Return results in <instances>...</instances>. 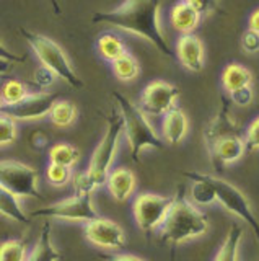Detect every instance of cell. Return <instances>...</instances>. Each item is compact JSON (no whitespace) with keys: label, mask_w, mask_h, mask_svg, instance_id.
<instances>
[{"label":"cell","mask_w":259,"mask_h":261,"mask_svg":"<svg viewBox=\"0 0 259 261\" xmlns=\"http://www.w3.org/2000/svg\"><path fill=\"white\" fill-rule=\"evenodd\" d=\"M160 2L152 0H127V2L118 5L109 12L96 13L92 21L104 23L109 27L124 30L129 33L147 39L155 46L161 54L171 57V47L168 44L163 31L160 27Z\"/></svg>","instance_id":"6da1fadb"},{"label":"cell","mask_w":259,"mask_h":261,"mask_svg":"<svg viewBox=\"0 0 259 261\" xmlns=\"http://www.w3.org/2000/svg\"><path fill=\"white\" fill-rule=\"evenodd\" d=\"M123 133L124 121L119 110L114 106L109 113L106 133H104L100 144L95 147L88 168L82 173L74 175V179H72L77 194H92L100 186L106 185V178L111 171L112 162L116 159V152Z\"/></svg>","instance_id":"7a4b0ae2"},{"label":"cell","mask_w":259,"mask_h":261,"mask_svg":"<svg viewBox=\"0 0 259 261\" xmlns=\"http://www.w3.org/2000/svg\"><path fill=\"white\" fill-rule=\"evenodd\" d=\"M209 230V219L196 204L186 199L180 191L160 228L161 239L168 243H183L204 235Z\"/></svg>","instance_id":"3957f363"},{"label":"cell","mask_w":259,"mask_h":261,"mask_svg":"<svg viewBox=\"0 0 259 261\" xmlns=\"http://www.w3.org/2000/svg\"><path fill=\"white\" fill-rule=\"evenodd\" d=\"M112 98H114L116 108L119 110L124 121V134L129 147H131L132 160L135 163L139 162V155L147 149H163V142L155 133L142 108H139L121 93H112Z\"/></svg>","instance_id":"277c9868"},{"label":"cell","mask_w":259,"mask_h":261,"mask_svg":"<svg viewBox=\"0 0 259 261\" xmlns=\"http://www.w3.org/2000/svg\"><path fill=\"white\" fill-rule=\"evenodd\" d=\"M20 33L26 39L30 47L33 49L35 56L41 62L43 67L51 70L55 77L67 82L70 87L74 88L83 87V82L78 77V73L74 70V67H72L67 54L64 53V49L55 41L49 39L47 36L38 35V33H31L25 28H20Z\"/></svg>","instance_id":"5b68a950"},{"label":"cell","mask_w":259,"mask_h":261,"mask_svg":"<svg viewBox=\"0 0 259 261\" xmlns=\"http://www.w3.org/2000/svg\"><path fill=\"white\" fill-rule=\"evenodd\" d=\"M176 194L161 196L153 193H140L132 201V214L137 222V227L142 232H155L160 230L165 219L171 209Z\"/></svg>","instance_id":"8992f818"},{"label":"cell","mask_w":259,"mask_h":261,"mask_svg":"<svg viewBox=\"0 0 259 261\" xmlns=\"http://www.w3.org/2000/svg\"><path fill=\"white\" fill-rule=\"evenodd\" d=\"M206 176L217 193V202L220 204L223 209L228 211L230 214L237 216L243 222H246L251 230H253V233L256 235L257 243H259V220L256 219L253 209H251L246 196L235 185L225 181L223 178L212 176V175H206Z\"/></svg>","instance_id":"52a82bcc"},{"label":"cell","mask_w":259,"mask_h":261,"mask_svg":"<svg viewBox=\"0 0 259 261\" xmlns=\"http://www.w3.org/2000/svg\"><path fill=\"white\" fill-rule=\"evenodd\" d=\"M33 217L57 219L87 225L93 219L98 217V214H96V209L92 202V194H75L67 199L54 202L51 206L33 211Z\"/></svg>","instance_id":"ba28073f"},{"label":"cell","mask_w":259,"mask_h":261,"mask_svg":"<svg viewBox=\"0 0 259 261\" xmlns=\"http://www.w3.org/2000/svg\"><path fill=\"white\" fill-rule=\"evenodd\" d=\"M0 188L18 198H36L39 196V176L33 167L17 160H2Z\"/></svg>","instance_id":"9c48e42d"},{"label":"cell","mask_w":259,"mask_h":261,"mask_svg":"<svg viewBox=\"0 0 259 261\" xmlns=\"http://www.w3.org/2000/svg\"><path fill=\"white\" fill-rule=\"evenodd\" d=\"M180 98V90L165 80H153L142 90L140 105L142 111L153 116H165L176 108V100Z\"/></svg>","instance_id":"30bf717a"},{"label":"cell","mask_w":259,"mask_h":261,"mask_svg":"<svg viewBox=\"0 0 259 261\" xmlns=\"http://www.w3.org/2000/svg\"><path fill=\"white\" fill-rule=\"evenodd\" d=\"M57 101V95L51 92H33L20 105L12 108H0V113L12 121H39L49 116L52 106Z\"/></svg>","instance_id":"8fae6325"},{"label":"cell","mask_w":259,"mask_h":261,"mask_svg":"<svg viewBox=\"0 0 259 261\" xmlns=\"http://www.w3.org/2000/svg\"><path fill=\"white\" fill-rule=\"evenodd\" d=\"M85 237L95 247L106 250H119L126 245V235L121 225L100 216L85 225Z\"/></svg>","instance_id":"7c38bea8"},{"label":"cell","mask_w":259,"mask_h":261,"mask_svg":"<svg viewBox=\"0 0 259 261\" xmlns=\"http://www.w3.org/2000/svg\"><path fill=\"white\" fill-rule=\"evenodd\" d=\"M207 152L210 155V162L215 168H223L226 165L238 162L246 152L245 139H241L238 134L225 136L218 139L217 142L207 147Z\"/></svg>","instance_id":"4fadbf2b"},{"label":"cell","mask_w":259,"mask_h":261,"mask_svg":"<svg viewBox=\"0 0 259 261\" xmlns=\"http://www.w3.org/2000/svg\"><path fill=\"white\" fill-rule=\"evenodd\" d=\"M214 5H209L206 2H178L169 13V21L171 27L180 31L181 35H191V33L197 28L200 21V15L206 10L209 12Z\"/></svg>","instance_id":"5bb4252c"},{"label":"cell","mask_w":259,"mask_h":261,"mask_svg":"<svg viewBox=\"0 0 259 261\" xmlns=\"http://www.w3.org/2000/svg\"><path fill=\"white\" fill-rule=\"evenodd\" d=\"M176 56L178 61L191 72H200L204 69L206 51L204 44L196 35H181L176 41Z\"/></svg>","instance_id":"9a60e30c"},{"label":"cell","mask_w":259,"mask_h":261,"mask_svg":"<svg viewBox=\"0 0 259 261\" xmlns=\"http://www.w3.org/2000/svg\"><path fill=\"white\" fill-rule=\"evenodd\" d=\"M232 134H238L237 122H235V116L230 113L228 101L222 100V108L218 110V113L206 127V133H204L206 147L212 145L214 142L218 141V139H222L225 136H232Z\"/></svg>","instance_id":"2e32d148"},{"label":"cell","mask_w":259,"mask_h":261,"mask_svg":"<svg viewBox=\"0 0 259 261\" xmlns=\"http://www.w3.org/2000/svg\"><path fill=\"white\" fill-rule=\"evenodd\" d=\"M135 176L131 170L127 168H114L109 171V175L106 178V190L116 201L123 202L127 201L132 196L135 190Z\"/></svg>","instance_id":"e0dca14e"},{"label":"cell","mask_w":259,"mask_h":261,"mask_svg":"<svg viewBox=\"0 0 259 261\" xmlns=\"http://www.w3.org/2000/svg\"><path fill=\"white\" fill-rule=\"evenodd\" d=\"M189 122L186 114L181 110H171L168 114H165L161 119V136L168 144H180L186 133H188Z\"/></svg>","instance_id":"ac0fdd59"},{"label":"cell","mask_w":259,"mask_h":261,"mask_svg":"<svg viewBox=\"0 0 259 261\" xmlns=\"http://www.w3.org/2000/svg\"><path fill=\"white\" fill-rule=\"evenodd\" d=\"M183 175L192 181L191 198L197 207L209 206V204L217 201V193L214 190V186L209 183L206 173H199V171H184Z\"/></svg>","instance_id":"d6986e66"},{"label":"cell","mask_w":259,"mask_h":261,"mask_svg":"<svg viewBox=\"0 0 259 261\" xmlns=\"http://www.w3.org/2000/svg\"><path fill=\"white\" fill-rule=\"evenodd\" d=\"M62 253L54 247L51 240V222H44L39 240L31 250L26 261H61Z\"/></svg>","instance_id":"ffe728a7"},{"label":"cell","mask_w":259,"mask_h":261,"mask_svg":"<svg viewBox=\"0 0 259 261\" xmlns=\"http://www.w3.org/2000/svg\"><path fill=\"white\" fill-rule=\"evenodd\" d=\"M220 80H222V87L225 88V92H228L232 95L237 92V90L251 87L253 75H251V72L246 67H243L241 64H228L223 67Z\"/></svg>","instance_id":"44dd1931"},{"label":"cell","mask_w":259,"mask_h":261,"mask_svg":"<svg viewBox=\"0 0 259 261\" xmlns=\"http://www.w3.org/2000/svg\"><path fill=\"white\" fill-rule=\"evenodd\" d=\"M241 240H243V228L238 224L232 225L220 245V248H218L214 261H238Z\"/></svg>","instance_id":"7402d4cb"},{"label":"cell","mask_w":259,"mask_h":261,"mask_svg":"<svg viewBox=\"0 0 259 261\" xmlns=\"http://www.w3.org/2000/svg\"><path fill=\"white\" fill-rule=\"evenodd\" d=\"M96 46H98L100 56L104 61H108L111 64L127 54V49H126V44L123 43V39L116 35H112V33H104V35H101Z\"/></svg>","instance_id":"603a6c76"},{"label":"cell","mask_w":259,"mask_h":261,"mask_svg":"<svg viewBox=\"0 0 259 261\" xmlns=\"http://www.w3.org/2000/svg\"><path fill=\"white\" fill-rule=\"evenodd\" d=\"M0 211L5 217L15 220V222H28V216L21 209L20 198L4 188H0Z\"/></svg>","instance_id":"cb8c5ba5"},{"label":"cell","mask_w":259,"mask_h":261,"mask_svg":"<svg viewBox=\"0 0 259 261\" xmlns=\"http://www.w3.org/2000/svg\"><path fill=\"white\" fill-rule=\"evenodd\" d=\"M80 152L74 145L66 144V142H57L49 149V163L61 167L72 168L78 162Z\"/></svg>","instance_id":"d4e9b609"},{"label":"cell","mask_w":259,"mask_h":261,"mask_svg":"<svg viewBox=\"0 0 259 261\" xmlns=\"http://www.w3.org/2000/svg\"><path fill=\"white\" fill-rule=\"evenodd\" d=\"M31 92L26 88V85L20 80H9L5 82L2 88V106L0 108H12V106L20 105Z\"/></svg>","instance_id":"484cf974"},{"label":"cell","mask_w":259,"mask_h":261,"mask_svg":"<svg viewBox=\"0 0 259 261\" xmlns=\"http://www.w3.org/2000/svg\"><path fill=\"white\" fill-rule=\"evenodd\" d=\"M49 121L54 126L57 127H67L77 118V108L74 103L66 101V100H59L55 101V105L52 106V110L49 113Z\"/></svg>","instance_id":"4316f807"},{"label":"cell","mask_w":259,"mask_h":261,"mask_svg":"<svg viewBox=\"0 0 259 261\" xmlns=\"http://www.w3.org/2000/svg\"><path fill=\"white\" fill-rule=\"evenodd\" d=\"M111 65H112V72H114V75L123 82L134 80L140 72L139 62H137L135 57L129 53L121 57V59H118L116 62H112Z\"/></svg>","instance_id":"83f0119b"},{"label":"cell","mask_w":259,"mask_h":261,"mask_svg":"<svg viewBox=\"0 0 259 261\" xmlns=\"http://www.w3.org/2000/svg\"><path fill=\"white\" fill-rule=\"evenodd\" d=\"M26 243L18 239L4 240L0 247V261H26Z\"/></svg>","instance_id":"f1b7e54d"},{"label":"cell","mask_w":259,"mask_h":261,"mask_svg":"<svg viewBox=\"0 0 259 261\" xmlns=\"http://www.w3.org/2000/svg\"><path fill=\"white\" fill-rule=\"evenodd\" d=\"M46 178L52 186H66L74 179V173H72V168L49 163L46 168Z\"/></svg>","instance_id":"f546056e"},{"label":"cell","mask_w":259,"mask_h":261,"mask_svg":"<svg viewBox=\"0 0 259 261\" xmlns=\"http://www.w3.org/2000/svg\"><path fill=\"white\" fill-rule=\"evenodd\" d=\"M15 139H17V126H15V121H12L9 116L2 114L0 116V144L2 147L12 144Z\"/></svg>","instance_id":"4dcf8cb0"},{"label":"cell","mask_w":259,"mask_h":261,"mask_svg":"<svg viewBox=\"0 0 259 261\" xmlns=\"http://www.w3.org/2000/svg\"><path fill=\"white\" fill-rule=\"evenodd\" d=\"M246 150H259V116L253 119L248 126L246 137H245Z\"/></svg>","instance_id":"1f68e13d"},{"label":"cell","mask_w":259,"mask_h":261,"mask_svg":"<svg viewBox=\"0 0 259 261\" xmlns=\"http://www.w3.org/2000/svg\"><path fill=\"white\" fill-rule=\"evenodd\" d=\"M241 47L243 51H246L249 54H254L259 51V33L256 31H245L241 36Z\"/></svg>","instance_id":"d6a6232c"},{"label":"cell","mask_w":259,"mask_h":261,"mask_svg":"<svg viewBox=\"0 0 259 261\" xmlns=\"http://www.w3.org/2000/svg\"><path fill=\"white\" fill-rule=\"evenodd\" d=\"M253 101V90L251 87H245L241 90H237L235 93H232V103L238 106H246Z\"/></svg>","instance_id":"836d02e7"},{"label":"cell","mask_w":259,"mask_h":261,"mask_svg":"<svg viewBox=\"0 0 259 261\" xmlns=\"http://www.w3.org/2000/svg\"><path fill=\"white\" fill-rule=\"evenodd\" d=\"M54 80H55L54 73L51 70H47L46 67H43V65L35 72V82L39 87H49Z\"/></svg>","instance_id":"e575fe53"},{"label":"cell","mask_w":259,"mask_h":261,"mask_svg":"<svg viewBox=\"0 0 259 261\" xmlns=\"http://www.w3.org/2000/svg\"><path fill=\"white\" fill-rule=\"evenodd\" d=\"M109 261H147L137 255H131V253H119V255L111 256Z\"/></svg>","instance_id":"d590c367"},{"label":"cell","mask_w":259,"mask_h":261,"mask_svg":"<svg viewBox=\"0 0 259 261\" xmlns=\"http://www.w3.org/2000/svg\"><path fill=\"white\" fill-rule=\"evenodd\" d=\"M248 30L259 33V8H256V10L249 15V20H248Z\"/></svg>","instance_id":"8d00e7d4"},{"label":"cell","mask_w":259,"mask_h":261,"mask_svg":"<svg viewBox=\"0 0 259 261\" xmlns=\"http://www.w3.org/2000/svg\"><path fill=\"white\" fill-rule=\"evenodd\" d=\"M7 57H9V56H7V53H5V47L2 46V59H7ZM23 59H25V57H17V56H10V61H23Z\"/></svg>","instance_id":"74e56055"}]
</instances>
